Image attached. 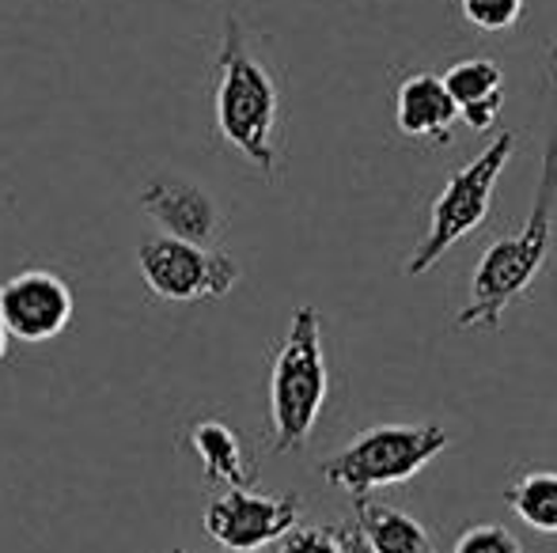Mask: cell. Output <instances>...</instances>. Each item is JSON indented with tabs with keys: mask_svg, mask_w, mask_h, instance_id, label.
Here are the masks:
<instances>
[{
	"mask_svg": "<svg viewBox=\"0 0 557 553\" xmlns=\"http://www.w3.org/2000/svg\"><path fill=\"white\" fill-rule=\"evenodd\" d=\"M554 213H557V134H550V140H546L543 178H539L528 224L516 236L497 239V243L485 247L474 274H470V300L459 311V318H455L462 330H497L508 303L520 300L531 288V280L543 274L554 247Z\"/></svg>",
	"mask_w": 557,
	"mask_h": 553,
	"instance_id": "obj_1",
	"label": "cell"
},
{
	"mask_svg": "<svg viewBox=\"0 0 557 553\" xmlns=\"http://www.w3.org/2000/svg\"><path fill=\"white\" fill-rule=\"evenodd\" d=\"M213 114L224 144H232L262 175H273V167H277L281 91L262 61L250 53L243 23L235 15L224 20V38L221 50H216Z\"/></svg>",
	"mask_w": 557,
	"mask_h": 553,
	"instance_id": "obj_2",
	"label": "cell"
},
{
	"mask_svg": "<svg viewBox=\"0 0 557 553\" xmlns=\"http://www.w3.org/2000/svg\"><path fill=\"white\" fill-rule=\"evenodd\" d=\"M331 372L323 353V318L315 307H296L288 334L273 356L270 372V425L273 451H300L315 432V420L326 406Z\"/></svg>",
	"mask_w": 557,
	"mask_h": 553,
	"instance_id": "obj_3",
	"label": "cell"
},
{
	"mask_svg": "<svg viewBox=\"0 0 557 553\" xmlns=\"http://www.w3.org/2000/svg\"><path fill=\"white\" fill-rule=\"evenodd\" d=\"M447 443H451V436L436 420H425V425H372L360 436H352L342 451H334L319 466V474L334 489H345L357 501L372 489L410 481L413 474H421L441 455Z\"/></svg>",
	"mask_w": 557,
	"mask_h": 553,
	"instance_id": "obj_4",
	"label": "cell"
},
{
	"mask_svg": "<svg viewBox=\"0 0 557 553\" xmlns=\"http://www.w3.org/2000/svg\"><path fill=\"white\" fill-rule=\"evenodd\" d=\"M512 152H516V134L505 129V134H497L490 144H485L482 155H474L467 167L455 171L451 183L444 186L441 198H436L433 209H429L425 239L413 247L410 262H406V274L425 277L462 236L482 228L485 216H490V209H493L497 178H500V171L508 167Z\"/></svg>",
	"mask_w": 557,
	"mask_h": 553,
	"instance_id": "obj_5",
	"label": "cell"
},
{
	"mask_svg": "<svg viewBox=\"0 0 557 553\" xmlns=\"http://www.w3.org/2000/svg\"><path fill=\"white\" fill-rule=\"evenodd\" d=\"M137 266L145 285L171 303L221 300L239 280V262L221 247H198L171 236L145 239L137 251Z\"/></svg>",
	"mask_w": 557,
	"mask_h": 553,
	"instance_id": "obj_6",
	"label": "cell"
},
{
	"mask_svg": "<svg viewBox=\"0 0 557 553\" xmlns=\"http://www.w3.org/2000/svg\"><path fill=\"white\" fill-rule=\"evenodd\" d=\"M300 524V497H265L255 489H227L206 508V535L224 550L250 553L281 542Z\"/></svg>",
	"mask_w": 557,
	"mask_h": 553,
	"instance_id": "obj_7",
	"label": "cell"
},
{
	"mask_svg": "<svg viewBox=\"0 0 557 553\" xmlns=\"http://www.w3.org/2000/svg\"><path fill=\"white\" fill-rule=\"evenodd\" d=\"M0 323L27 345L53 341L73 323V288L53 269H20L0 285Z\"/></svg>",
	"mask_w": 557,
	"mask_h": 553,
	"instance_id": "obj_8",
	"label": "cell"
},
{
	"mask_svg": "<svg viewBox=\"0 0 557 553\" xmlns=\"http://www.w3.org/2000/svg\"><path fill=\"white\" fill-rule=\"evenodd\" d=\"M140 209L171 239H186V243H198V247H213L224 224L216 201L198 183H186V178L175 175H156L152 183H145Z\"/></svg>",
	"mask_w": 557,
	"mask_h": 553,
	"instance_id": "obj_9",
	"label": "cell"
},
{
	"mask_svg": "<svg viewBox=\"0 0 557 553\" xmlns=\"http://www.w3.org/2000/svg\"><path fill=\"white\" fill-rule=\"evenodd\" d=\"M455 103L436 73H413L395 91V126L403 137L451 144L455 137Z\"/></svg>",
	"mask_w": 557,
	"mask_h": 553,
	"instance_id": "obj_10",
	"label": "cell"
},
{
	"mask_svg": "<svg viewBox=\"0 0 557 553\" xmlns=\"http://www.w3.org/2000/svg\"><path fill=\"white\" fill-rule=\"evenodd\" d=\"M441 80L455 103V114H459L470 129L485 134V129L497 126L500 106H505V73H500L497 61H490V58L455 61Z\"/></svg>",
	"mask_w": 557,
	"mask_h": 553,
	"instance_id": "obj_11",
	"label": "cell"
},
{
	"mask_svg": "<svg viewBox=\"0 0 557 553\" xmlns=\"http://www.w3.org/2000/svg\"><path fill=\"white\" fill-rule=\"evenodd\" d=\"M190 448L198 455L206 481H224L232 489H255L258 466L250 463L247 448H243V440L235 436L232 425H224L216 417L198 420L190 428Z\"/></svg>",
	"mask_w": 557,
	"mask_h": 553,
	"instance_id": "obj_12",
	"label": "cell"
},
{
	"mask_svg": "<svg viewBox=\"0 0 557 553\" xmlns=\"http://www.w3.org/2000/svg\"><path fill=\"white\" fill-rule=\"evenodd\" d=\"M357 531L364 535L372 553H436L433 535L425 531V524L413 516H406L403 508H391L372 497H357Z\"/></svg>",
	"mask_w": 557,
	"mask_h": 553,
	"instance_id": "obj_13",
	"label": "cell"
},
{
	"mask_svg": "<svg viewBox=\"0 0 557 553\" xmlns=\"http://www.w3.org/2000/svg\"><path fill=\"white\" fill-rule=\"evenodd\" d=\"M505 501L528 527L557 535V470H528L505 489Z\"/></svg>",
	"mask_w": 557,
	"mask_h": 553,
	"instance_id": "obj_14",
	"label": "cell"
},
{
	"mask_svg": "<svg viewBox=\"0 0 557 553\" xmlns=\"http://www.w3.org/2000/svg\"><path fill=\"white\" fill-rule=\"evenodd\" d=\"M459 8L462 20L485 35H500V30L516 27L523 15V0H459Z\"/></svg>",
	"mask_w": 557,
	"mask_h": 553,
	"instance_id": "obj_15",
	"label": "cell"
},
{
	"mask_svg": "<svg viewBox=\"0 0 557 553\" xmlns=\"http://www.w3.org/2000/svg\"><path fill=\"white\" fill-rule=\"evenodd\" d=\"M451 553H523L520 539L500 524H478L459 535Z\"/></svg>",
	"mask_w": 557,
	"mask_h": 553,
	"instance_id": "obj_16",
	"label": "cell"
},
{
	"mask_svg": "<svg viewBox=\"0 0 557 553\" xmlns=\"http://www.w3.org/2000/svg\"><path fill=\"white\" fill-rule=\"evenodd\" d=\"M277 553H337V542H334L331 527L296 524L288 535H281V550Z\"/></svg>",
	"mask_w": 557,
	"mask_h": 553,
	"instance_id": "obj_17",
	"label": "cell"
},
{
	"mask_svg": "<svg viewBox=\"0 0 557 553\" xmlns=\"http://www.w3.org/2000/svg\"><path fill=\"white\" fill-rule=\"evenodd\" d=\"M331 531H334L337 553H372L364 542V535L357 531V524H342V527H331Z\"/></svg>",
	"mask_w": 557,
	"mask_h": 553,
	"instance_id": "obj_18",
	"label": "cell"
},
{
	"mask_svg": "<svg viewBox=\"0 0 557 553\" xmlns=\"http://www.w3.org/2000/svg\"><path fill=\"white\" fill-rule=\"evenodd\" d=\"M8 341H12V338H8L4 323H0V361H4V356H8Z\"/></svg>",
	"mask_w": 557,
	"mask_h": 553,
	"instance_id": "obj_19",
	"label": "cell"
},
{
	"mask_svg": "<svg viewBox=\"0 0 557 553\" xmlns=\"http://www.w3.org/2000/svg\"><path fill=\"white\" fill-rule=\"evenodd\" d=\"M168 553H194V550H168Z\"/></svg>",
	"mask_w": 557,
	"mask_h": 553,
	"instance_id": "obj_20",
	"label": "cell"
},
{
	"mask_svg": "<svg viewBox=\"0 0 557 553\" xmlns=\"http://www.w3.org/2000/svg\"><path fill=\"white\" fill-rule=\"evenodd\" d=\"M554 73H557V58H554Z\"/></svg>",
	"mask_w": 557,
	"mask_h": 553,
	"instance_id": "obj_21",
	"label": "cell"
}]
</instances>
